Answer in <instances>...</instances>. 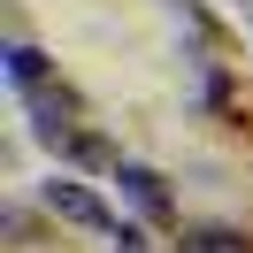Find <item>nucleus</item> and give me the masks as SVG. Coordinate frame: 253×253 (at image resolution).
<instances>
[{"label":"nucleus","mask_w":253,"mask_h":253,"mask_svg":"<svg viewBox=\"0 0 253 253\" xmlns=\"http://www.w3.org/2000/svg\"><path fill=\"white\" fill-rule=\"evenodd\" d=\"M184 253H253V238H238V230H192Z\"/></svg>","instance_id":"nucleus-4"},{"label":"nucleus","mask_w":253,"mask_h":253,"mask_svg":"<svg viewBox=\"0 0 253 253\" xmlns=\"http://www.w3.org/2000/svg\"><path fill=\"white\" fill-rule=\"evenodd\" d=\"M115 184H123V200L138 207L146 222H176V200H169V184H161L154 169H138V161H123V169H115Z\"/></svg>","instance_id":"nucleus-2"},{"label":"nucleus","mask_w":253,"mask_h":253,"mask_svg":"<svg viewBox=\"0 0 253 253\" xmlns=\"http://www.w3.org/2000/svg\"><path fill=\"white\" fill-rule=\"evenodd\" d=\"M246 8H253V0H246Z\"/></svg>","instance_id":"nucleus-5"},{"label":"nucleus","mask_w":253,"mask_h":253,"mask_svg":"<svg viewBox=\"0 0 253 253\" xmlns=\"http://www.w3.org/2000/svg\"><path fill=\"white\" fill-rule=\"evenodd\" d=\"M8 84H16V92H39V84H46V54L16 39V46H8Z\"/></svg>","instance_id":"nucleus-3"},{"label":"nucleus","mask_w":253,"mask_h":253,"mask_svg":"<svg viewBox=\"0 0 253 253\" xmlns=\"http://www.w3.org/2000/svg\"><path fill=\"white\" fill-rule=\"evenodd\" d=\"M46 207H54V215H62V222H77V230H92V238H108V246H115V230H123V222H115V207L100 200V192H84L77 176H54V184H46Z\"/></svg>","instance_id":"nucleus-1"}]
</instances>
